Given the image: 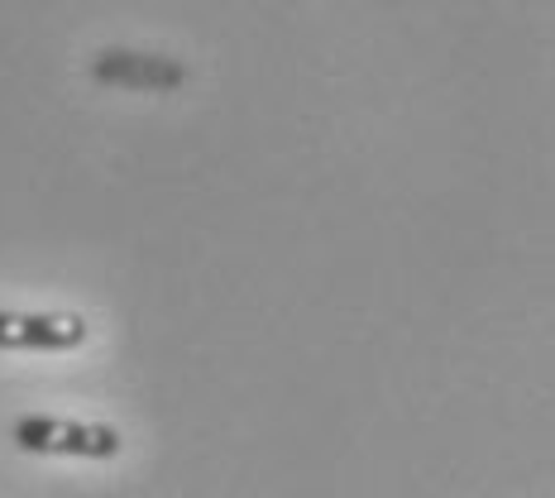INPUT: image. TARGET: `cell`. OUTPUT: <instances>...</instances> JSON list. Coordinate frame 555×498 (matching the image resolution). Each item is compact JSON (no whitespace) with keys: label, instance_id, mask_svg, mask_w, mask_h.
I'll use <instances>...</instances> for the list:
<instances>
[{"label":"cell","instance_id":"6da1fadb","mask_svg":"<svg viewBox=\"0 0 555 498\" xmlns=\"http://www.w3.org/2000/svg\"><path fill=\"white\" fill-rule=\"evenodd\" d=\"M10 442L29 456H77V460H115L120 432L106 422H67V417H20Z\"/></svg>","mask_w":555,"mask_h":498},{"label":"cell","instance_id":"7a4b0ae2","mask_svg":"<svg viewBox=\"0 0 555 498\" xmlns=\"http://www.w3.org/2000/svg\"><path fill=\"white\" fill-rule=\"evenodd\" d=\"M91 327L73 311H0V350H77Z\"/></svg>","mask_w":555,"mask_h":498},{"label":"cell","instance_id":"3957f363","mask_svg":"<svg viewBox=\"0 0 555 498\" xmlns=\"http://www.w3.org/2000/svg\"><path fill=\"white\" fill-rule=\"evenodd\" d=\"M91 73H96V82H120V87H178L188 77V67L149 53H101Z\"/></svg>","mask_w":555,"mask_h":498}]
</instances>
